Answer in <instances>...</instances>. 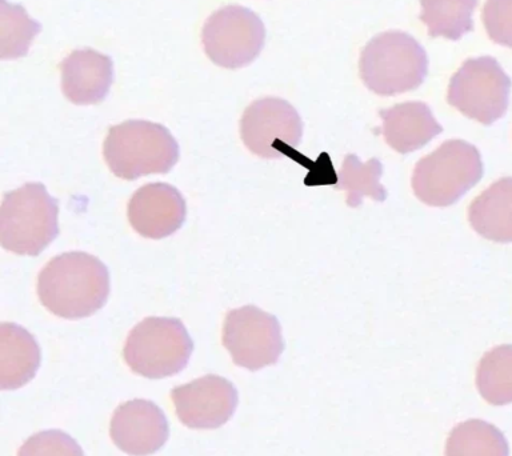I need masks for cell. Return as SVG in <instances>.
Instances as JSON below:
<instances>
[{
	"label": "cell",
	"instance_id": "cell-1",
	"mask_svg": "<svg viewBox=\"0 0 512 456\" xmlns=\"http://www.w3.org/2000/svg\"><path fill=\"white\" fill-rule=\"evenodd\" d=\"M40 303L68 320L94 315L110 295V272L102 260L86 252L55 256L38 276Z\"/></svg>",
	"mask_w": 512,
	"mask_h": 456
},
{
	"label": "cell",
	"instance_id": "cell-2",
	"mask_svg": "<svg viewBox=\"0 0 512 456\" xmlns=\"http://www.w3.org/2000/svg\"><path fill=\"white\" fill-rule=\"evenodd\" d=\"M103 155L112 174L135 180L170 172L179 160V144L162 124L127 120L108 130Z\"/></svg>",
	"mask_w": 512,
	"mask_h": 456
},
{
	"label": "cell",
	"instance_id": "cell-3",
	"mask_svg": "<svg viewBox=\"0 0 512 456\" xmlns=\"http://www.w3.org/2000/svg\"><path fill=\"white\" fill-rule=\"evenodd\" d=\"M359 72L368 90L376 95L404 94L416 90L426 79L427 52L406 32H383L363 48Z\"/></svg>",
	"mask_w": 512,
	"mask_h": 456
},
{
	"label": "cell",
	"instance_id": "cell-4",
	"mask_svg": "<svg viewBox=\"0 0 512 456\" xmlns=\"http://www.w3.org/2000/svg\"><path fill=\"white\" fill-rule=\"evenodd\" d=\"M59 203L42 183H26L4 194L0 240L4 250L38 256L59 235Z\"/></svg>",
	"mask_w": 512,
	"mask_h": 456
},
{
	"label": "cell",
	"instance_id": "cell-5",
	"mask_svg": "<svg viewBox=\"0 0 512 456\" xmlns=\"http://www.w3.org/2000/svg\"><path fill=\"white\" fill-rule=\"evenodd\" d=\"M482 176L478 148L452 139L419 160L412 174V190L428 206L448 207L476 186Z\"/></svg>",
	"mask_w": 512,
	"mask_h": 456
},
{
	"label": "cell",
	"instance_id": "cell-6",
	"mask_svg": "<svg viewBox=\"0 0 512 456\" xmlns=\"http://www.w3.org/2000/svg\"><path fill=\"white\" fill-rule=\"evenodd\" d=\"M194 351L182 320L151 316L132 328L123 348V358L135 374L164 379L187 367Z\"/></svg>",
	"mask_w": 512,
	"mask_h": 456
},
{
	"label": "cell",
	"instance_id": "cell-7",
	"mask_svg": "<svg viewBox=\"0 0 512 456\" xmlns=\"http://www.w3.org/2000/svg\"><path fill=\"white\" fill-rule=\"evenodd\" d=\"M510 76L491 56L468 59L448 84L447 102L467 118L490 126L506 114Z\"/></svg>",
	"mask_w": 512,
	"mask_h": 456
},
{
	"label": "cell",
	"instance_id": "cell-8",
	"mask_svg": "<svg viewBox=\"0 0 512 456\" xmlns=\"http://www.w3.org/2000/svg\"><path fill=\"white\" fill-rule=\"evenodd\" d=\"M202 42L208 58L216 66L238 70L254 62L262 52L266 27L250 8L231 4L207 19Z\"/></svg>",
	"mask_w": 512,
	"mask_h": 456
},
{
	"label": "cell",
	"instance_id": "cell-9",
	"mask_svg": "<svg viewBox=\"0 0 512 456\" xmlns=\"http://www.w3.org/2000/svg\"><path fill=\"white\" fill-rule=\"evenodd\" d=\"M222 342L230 352L232 362L250 371L272 366L284 351L279 320L255 306L228 312Z\"/></svg>",
	"mask_w": 512,
	"mask_h": 456
},
{
	"label": "cell",
	"instance_id": "cell-10",
	"mask_svg": "<svg viewBox=\"0 0 512 456\" xmlns=\"http://www.w3.org/2000/svg\"><path fill=\"white\" fill-rule=\"evenodd\" d=\"M240 136L252 154L263 159L282 158L302 142V118L287 100H255L240 119Z\"/></svg>",
	"mask_w": 512,
	"mask_h": 456
},
{
	"label": "cell",
	"instance_id": "cell-11",
	"mask_svg": "<svg viewBox=\"0 0 512 456\" xmlns=\"http://www.w3.org/2000/svg\"><path fill=\"white\" fill-rule=\"evenodd\" d=\"M171 398L180 423L194 430L224 426L235 414L239 402L234 384L219 375H206L175 387Z\"/></svg>",
	"mask_w": 512,
	"mask_h": 456
},
{
	"label": "cell",
	"instance_id": "cell-12",
	"mask_svg": "<svg viewBox=\"0 0 512 456\" xmlns=\"http://www.w3.org/2000/svg\"><path fill=\"white\" fill-rule=\"evenodd\" d=\"M110 435L115 446L131 456L158 452L170 436L162 408L146 399L128 400L114 411Z\"/></svg>",
	"mask_w": 512,
	"mask_h": 456
},
{
	"label": "cell",
	"instance_id": "cell-13",
	"mask_svg": "<svg viewBox=\"0 0 512 456\" xmlns=\"http://www.w3.org/2000/svg\"><path fill=\"white\" fill-rule=\"evenodd\" d=\"M127 215L135 232L143 238L158 240L182 228L187 204L171 184L148 183L132 195Z\"/></svg>",
	"mask_w": 512,
	"mask_h": 456
},
{
	"label": "cell",
	"instance_id": "cell-14",
	"mask_svg": "<svg viewBox=\"0 0 512 456\" xmlns=\"http://www.w3.org/2000/svg\"><path fill=\"white\" fill-rule=\"evenodd\" d=\"M60 71L64 96L78 106L102 103L114 83V62L94 48L71 52Z\"/></svg>",
	"mask_w": 512,
	"mask_h": 456
},
{
	"label": "cell",
	"instance_id": "cell-15",
	"mask_svg": "<svg viewBox=\"0 0 512 456\" xmlns=\"http://www.w3.org/2000/svg\"><path fill=\"white\" fill-rule=\"evenodd\" d=\"M383 135L399 154H410L426 146L443 132L431 108L423 102H407L379 111Z\"/></svg>",
	"mask_w": 512,
	"mask_h": 456
},
{
	"label": "cell",
	"instance_id": "cell-16",
	"mask_svg": "<svg viewBox=\"0 0 512 456\" xmlns=\"http://www.w3.org/2000/svg\"><path fill=\"white\" fill-rule=\"evenodd\" d=\"M40 347L26 328L15 323L0 326V387L18 390L35 378L40 367Z\"/></svg>",
	"mask_w": 512,
	"mask_h": 456
},
{
	"label": "cell",
	"instance_id": "cell-17",
	"mask_svg": "<svg viewBox=\"0 0 512 456\" xmlns=\"http://www.w3.org/2000/svg\"><path fill=\"white\" fill-rule=\"evenodd\" d=\"M468 220L480 236L496 243H512V178L488 187L468 208Z\"/></svg>",
	"mask_w": 512,
	"mask_h": 456
},
{
	"label": "cell",
	"instance_id": "cell-18",
	"mask_svg": "<svg viewBox=\"0 0 512 456\" xmlns=\"http://www.w3.org/2000/svg\"><path fill=\"white\" fill-rule=\"evenodd\" d=\"M420 20L431 38L459 40L474 30L478 0H420Z\"/></svg>",
	"mask_w": 512,
	"mask_h": 456
},
{
	"label": "cell",
	"instance_id": "cell-19",
	"mask_svg": "<svg viewBox=\"0 0 512 456\" xmlns=\"http://www.w3.org/2000/svg\"><path fill=\"white\" fill-rule=\"evenodd\" d=\"M446 456H510L507 439L494 424L470 419L452 428Z\"/></svg>",
	"mask_w": 512,
	"mask_h": 456
},
{
	"label": "cell",
	"instance_id": "cell-20",
	"mask_svg": "<svg viewBox=\"0 0 512 456\" xmlns=\"http://www.w3.org/2000/svg\"><path fill=\"white\" fill-rule=\"evenodd\" d=\"M476 387L492 406L512 403V344L488 351L476 370Z\"/></svg>",
	"mask_w": 512,
	"mask_h": 456
},
{
	"label": "cell",
	"instance_id": "cell-21",
	"mask_svg": "<svg viewBox=\"0 0 512 456\" xmlns=\"http://www.w3.org/2000/svg\"><path fill=\"white\" fill-rule=\"evenodd\" d=\"M383 166L379 159H370L367 163L360 162L358 156L347 155L344 158L338 188L347 192V206L356 208L363 199L368 198L383 202L387 198V191L380 184Z\"/></svg>",
	"mask_w": 512,
	"mask_h": 456
},
{
	"label": "cell",
	"instance_id": "cell-22",
	"mask_svg": "<svg viewBox=\"0 0 512 456\" xmlns=\"http://www.w3.org/2000/svg\"><path fill=\"white\" fill-rule=\"evenodd\" d=\"M2 8V59H18L26 56L32 40L42 31V26L28 16L19 4L0 0Z\"/></svg>",
	"mask_w": 512,
	"mask_h": 456
},
{
	"label": "cell",
	"instance_id": "cell-23",
	"mask_svg": "<svg viewBox=\"0 0 512 456\" xmlns=\"http://www.w3.org/2000/svg\"><path fill=\"white\" fill-rule=\"evenodd\" d=\"M18 456H84V452L66 432L47 430L30 436L19 448Z\"/></svg>",
	"mask_w": 512,
	"mask_h": 456
},
{
	"label": "cell",
	"instance_id": "cell-24",
	"mask_svg": "<svg viewBox=\"0 0 512 456\" xmlns=\"http://www.w3.org/2000/svg\"><path fill=\"white\" fill-rule=\"evenodd\" d=\"M483 23L492 42L512 48V0H487Z\"/></svg>",
	"mask_w": 512,
	"mask_h": 456
}]
</instances>
